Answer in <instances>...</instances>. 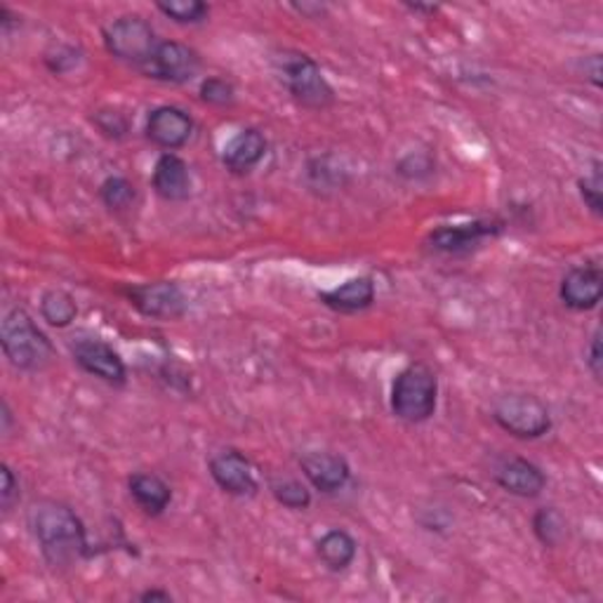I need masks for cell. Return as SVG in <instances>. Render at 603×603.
I'll return each instance as SVG.
<instances>
[{"label": "cell", "instance_id": "20", "mask_svg": "<svg viewBox=\"0 0 603 603\" xmlns=\"http://www.w3.org/2000/svg\"><path fill=\"white\" fill-rule=\"evenodd\" d=\"M356 540L346 531H328L316 542V554L328 571H346L356 559Z\"/></svg>", "mask_w": 603, "mask_h": 603}, {"label": "cell", "instance_id": "11", "mask_svg": "<svg viewBox=\"0 0 603 603\" xmlns=\"http://www.w3.org/2000/svg\"><path fill=\"white\" fill-rule=\"evenodd\" d=\"M210 476L229 495H252L258 491L255 470L239 451H222L210 460Z\"/></svg>", "mask_w": 603, "mask_h": 603}, {"label": "cell", "instance_id": "1", "mask_svg": "<svg viewBox=\"0 0 603 603\" xmlns=\"http://www.w3.org/2000/svg\"><path fill=\"white\" fill-rule=\"evenodd\" d=\"M29 529L52 566H73L88 554V533L81 516L69 504L57 500H38L27 514Z\"/></svg>", "mask_w": 603, "mask_h": 603}, {"label": "cell", "instance_id": "7", "mask_svg": "<svg viewBox=\"0 0 603 603\" xmlns=\"http://www.w3.org/2000/svg\"><path fill=\"white\" fill-rule=\"evenodd\" d=\"M128 300L140 314L155 321L182 319L187 311V298L182 293V288L172 281L132 285L128 290Z\"/></svg>", "mask_w": 603, "mask_h": 603}, {"label": "cell", "instance_id": "17", "mask_svg": "<svg viewBox=\"0 0 603 603\" xmlns=\"http://www.w3.org/2000/svg\"><path fill=\"white\" fill-rule=\"evenodd\" d=\"M267 153V138L255 130L245 128L237 138H231L222 151V163L233 174H248L255 170Z\"/></svg>", "mask_w": 603, "mask_h": 603}, {"label": "cell", "instance_id": "14", "mask_svg": "<svg viewBox=\"0 0 603 603\" xmlns=\"http://www.w3.org/2000/svg\"><path fill=\"white\" fill-rule=\"evenodd\" d=\"M302 472L306 476V481L314 485L316 491L330 495L342 491L346 481H349V464L342 455L335 453H323V451H314L306 453L300 460Z\"/></svg>", "mask_w": 603, "mask_h": 603}, {"label": "cell", "instance_id": "13", "mask_svg": "<svg viewBox=\"0 0 603 603\" xmlns=\"http://www.w3.org/2000/svg\"><path fill=\"white\" fill-rule=\"evenodd\" d=\"M502 224L495 220H476L470 224H455V227H439L432 231L430 245L439 252H449V255H462V252H470L481 241L493 239L500 233Z\"/></svg>", "mask_w": 603, "mask_h": 603}, {"label": "cell", "instance_id": "18", "mask_svg": "<svg viewBox=\"0 0 603 603\" xmlns=\"http://www.w3.org/2000/svg\"><path fill=\"white\" fill-rule=\"evenodd\" d=\"M319 300L340 314H356L375 302V283L368 277H354L333 290L319 293Z\"/></svg>", "mask_w": 603, "mask_h": 603}, {"label": "cell", "instance_id": "16", "mask_svg": "<svg viewBox=\"0 0 603 603\" xmlns=\"http://www.w3.org/2000/svg\"><path fill=\"white\" fill-rule=\"evenodd\" d=\"M151 184H153V191L159 193L163 201H170V203L187 201L191 193L189 165L180 159L178 153L168 151L159 161H155Z\"/></svg>", "mask_w": 603, "mask_h": 603}, {"label": "cell", "instance_id": "12", "mask_svg": "<svg viewBox=\"0 0 603 603\" xmlns=\"http://www.w3.org/2000/svg\"><path fill=\"white\" fill-rule=\"evenodd\" d=\"M193 132L191 115L180 107H159L147 119V138L165 151L182 149Z\"/></svg>", "mask_w": 603, "mask_h": 603}, {"label": "cell", "instance_id": "25", "mask_svg": "<svg viewBox=\"0 0 603 603\" xmlns=\"http://www.w3.org/2000/svg\"><path fill=\"white\" fill-rule=\"evenodd\" d=\"M155 8L178 24H199L210 14V8L201 0H174V3H159Z\"/></svg>", "mask_w": 603, "mask_h": 603}, {"label": "cell", "instance_id": "6", "mask_svg": "<svg viewBox=\"0 0 603 603\" xmlns=\"http://www.w3.org/2000/svg\"><path fill=\"white\" fill-rule=\"evenodd\" d=\"M493 420L516 439H540L552 430L550 408L531 394L502 396L493 408Z\"/></svg>", "mask_w": 603, "mask_h": 603}, {"label": "cell", "instance_id": "30", "mask_svg": "<svg viewBox=\"0 0 603 603\" xmlns=\"http://www.w3.org/2000/svg\"><path fill=\"white\" fill-rule=\"evenodd\" d=\"M587 365L590 371L596 380H601V365H603V359H601V330L596 328L594 335H592V342H590V354H587Z\"/></svg>", "mask_w": 603, "mask_h": 603}, {"label": "cell", "instance_id": "15", "mask_svg": "<svg viewBox=\"0 0 603 603\" xmlns=\"http://www.w3.org/2000/svg\"><path fill=\"white\" fill-rule=\"evenodd\" d=\"M495 481L502 491L516 498H537L547 485V476L540 466L523 458L504 460L495 470Z\"/></svg>", "mask_w": 603, "mask_h": 603}, {"label": "cell", "instance_id": "28", "mask_svg": "<svg viewBox=\"0 0 603 603\" xmlns=\"http://www.w3.org/2000/svg\"><path fill=\"white\" fill-rule=\"evenodd\" d=\"M201 100L215 107H227L233 102V86L227 83L224 78H205L201 83Z\"/></svg>", "mask_w": 603, "mask_h": 603}, {"label": "cell", "instance_id": "10", "mask_svg": "<svg viewBox=\"0 0 603 603\" xmlns=\"http://www.w3.org/2000/svg\"><path fill=\"white\" fill-rule=\"evenodd\" d=\"M561 302L573 311H590L603 298V271L599 264L573 267L561 281Z\"/></svg>", "mask_w": 603, "mask_h": 603}, {"label": "cell", "instance_id": "2", "mask_svg": "<svg viewBox=\"0 0 603 603\" xmlns=\"http://www.w3.org/2000/svg\"><path fill=\"white\" fill-rule=\"evenodd\" d=\"M0 346L6 359L24 373H38L52 361L54 349L29 311L22 306L10 309L0 323Z\"/></svg>", "mask_w": 603, "mask_h": 603}, {"label": "cell", "instance_id": "32", "mask_svg": "<svg viewBox=\"0 0 603 603\" xmlns=\"http://www.w3.org/2000/svg\"><path fill=\"white\" fill-rule=\"evenodd\" d=\"M140 601H163V603H168V601H172V596H170V592H163V590H147L144 594H140Z\"/></svg>", "mask_w": 603, "mask_h": 603}, {"label": "cell", "instance_id": "4", "mask_svg": "<svg viewBox=\"0 0 603 603\" xmlns=\"http://www.w3.org/2000/svg\"><path fill=\"white\" fill-rule=\"evenodd\" d=\"M277 71L293 100L306 109H325L335 102V92L321 67L304 52L285 50L277 57Z\"/></svg>", "mask_w": 603, "mask_h": 603}, {"label": "cell", "instance_id": "19", "mask_svg": "<svg viewBox=\"0 0 603 603\" xmlns=\"http://www.w3.org/2000/svg\"><path fill=\"white\" fill-rule=\"evenodd\" d=\"M128 485H130L132 500L138 502V507L149 516H161L168 510V504L172 502L170 485L155 474H147V472L132 474Z\"/></svg>", "mask_w": 603, "mask_h": 603}, {"label": "cell", "instance_id": "27", "mask_svg": "<svg viewBox=\"0 0 603 603\" xmlns=\"http://www.w3.org/2000/svg\"><path fill=\"white\" fill-rule=\"evenodd\" d=\"M94 123L97 128H100L107 138L111 140H121L128 134L130 130V123L125 115L121 111H115V109H102V111H97L94 115Z\"/></svg>", "mask_w": 603, "mask_h": 603}, {"label": "cell", "instance_id": "26", "mask_svg": "<svg viewBox=\"0 0 603 603\" xmlns=\"http://www.w3.org/2000/svg\"><path fill=\"white\" fill-rule=\"evenodd\" d=\"M580 197L587 203V208L596 218L603 215V178H601V163H594V170L577 182Z\"/></svg>", "mask_w": 603, "mask_h": 603}, {"label": "cell", "instance_id": "31", "mask_svg": "<svg viewBox=\"0 0 603 603\" xmlns=\"http://www.w3.org/2000/svg\"><path fill=\"white\" fill-rule=\"evenodd\" d=\"M585 73L592 81V86H601V54H592V57H585Z\"/></svg>", "mask_w": 603, "mask_h": 603}, {"label": "cell", "instance_id": "8", "mask_svg": "<svg viewBox=\"0 0 603 603\" xmlns=\"http://www.w3.org/2000/svg\"><path fill=\"white\" fill-rule=\"evenodd\" d=\"M199 69H201L199 52L174 41L159 43L149 64L142 67V71L149 78H155V81L163 83H189L191 78L199 73Z\"/></svg>", "mask_w": 603, "mask_h": 603}, {"label": "cell", "instance_id": "9", "mask_svg": "<svg viewBox=\"0 0 603 603\" xmlns=\"http://www.w3.org/2000/svg\"><path fill=\"white\" fill-rule=\"evenodd\" d=\"M73 361L83 368V371L92 378H100L107 384L121 386L128 380L125 363L119 356V352H113V346H109L100 338H81L73 342Z\"/></svg>", "mask_w": 603, "mask_h": 603}, {"label": "cell", "instance_id": "29", "mask_svg": "<svg viewBox=\"0 0 603 603\" xmlns=\"http://www.w3.org/2000/svg\"><path fill=\"white\" fill-rule=\"evenodd\" d=\"M0 479H3V485H0V507H3L6 514H10L14 502L19 500V483L8 464L0 466Z\"/></svg>", "mask_w": 603, "mask_h": 603}, {"label": "cell", "instance_id": "22", "mask_svg": "<svg viewBox=\"0 0 603 603\" xmlns=\"http://www.w3.org/2000/svg\"><path fill=\"white\" fill-rule=\"evenodd\" d=\"M569 523L556 507H542L533 516V533L544 547H559L566 540Z\"/></svg>", "mask_w": 603, "mask_h": 603}, {"label": "cell", "instance_id": "5", "mask_svg": "<svg viewBox=\"0 0 603 603\" xmlns=\"http://www.w3.org/2000/svg\"><path fill=\"white\" fill-rule=\"evenodd\" d=\"M104 46L115 60L142 69L149 64L155 48H159V38H155L153 27L144 17L125 14L113 19V22L104 29Z\"/></svg>", "mask_w": 603, "mask_h": 603}, {"label": "cell", "instance_id": "23", "mask_svg": "<svg viewBox=\"0 0 603 603\" xmlns=\"http://www.w3.org/2000/svg\"><path fill=\"white\" fill-rule=\"evenodd\" d=\"M271 495H274L288 510H306L311 504V493L298 479H277L271 481Z\"/></svg>", "mask_w": 603, "mask_h": 603}, {"label": "cell", "instance_id": "21", "mask_svg": "<svg viewBox=\"0 0 603 603\" xmlns=\"http://www.w3.org/2000/svg\"><path fill=\"white\" fill-rule=\"evenodd\" d=\"M41 314L52 328H69L78 316V304L67 290H48L41 300Z\"/></svg>", "mask_w": 603, "mask_h": 603}, {"label": "cell", "instance_id": "3", "mask_svg": "<svg viewBox=\"0 0 603 603\" xmlns=\"http://www.w3.org/2000/svg\"><path fill=\"white\" fill-rule=\"evenodd\" d=\"M439 378L430 365L413 363L403 368L392 386V411L399 420L420 424L436 413Z\"/></svg>", "mask_w": 603, "mask_h": 603}, {"label": "cell", "instance_id": "24", "mask_svg": "<svg viewBox=\"0 0 603 603\" xmlns=\"http://www.w3.org/2000/svg\"><path fill=\"white\" fill-rule=\"evenodd\" d=\"M100 197L104 201V205L113 212H123L128 208H132L134 203V184L125 178H109L104 180V184L100 187Z\"/></svg>", "mask_w": 603, "mask_h": 603}]
</instances>
